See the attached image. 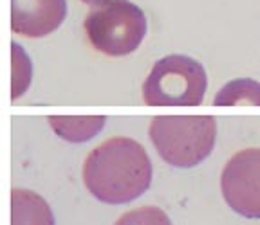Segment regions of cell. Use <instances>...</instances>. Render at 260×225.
I'll return each mask as SVG.
<instances>
[{
    "label": "cell",
    "mask_w": 260,
    "mask_h": 225,
    "mask_svg": "<svg viewBox=\"0 0 260 225\" xmlns=\"http://www.w3.org/2000/svg\"><path fill=\"white\" fill-rule=\"evenodd\" d=\"M83 182L103 204H128L150 188L152 162L138 141L112 137L87 155Z\"/></svg>",
    "instance_id": "1"
},
{
    "label": "cell",
    "mask_w": 260,
    "mask_h": 225,
    "mask_svg": "<svg viewBox=\"0 0 260 225\" xmlns=\"http://www.w3.org/2000/svg\"><path fill=\"white\" fill-rule=\"evenodd\" d=\"M105 121L103 116H53L49 117V125L63 141L85 142L102 132Z\"/></svg>",
    "instance_id": "8"
},
{
    "label": "cell",
    "mask_w": 260,
    "mask_h": 225,
    "mask_svg": "<svg viewBox=\"0 0 260 225\" xmlns=\"http://www.w3.org/2000/svg\"><path fill=\"white\" fill-rule=\"evenodd\" d=\"M11 225H54L49 204L35 191H11Z\"/></svg>",
    "instance_id": "7"
},
{
    "label": "cell",
    "mask_w": 260,
    "mask_h": 225,
    "mask_svg": "<svg viewBox=\"0 0 260 225\" xmlns=\"http://www.w3.org/2000/svg\"><path fill=\"white\" fill-rule=\"evenodd\" d=\"M65 15V0H11V29L25 38H42L54 32Z\"/></svg>",
    "instance_id": "6"
},
{
    "label": "cell",
    "mask_w": 260,
    "mask_h": 225,
    "mask_svg": "<svg viewBox=\"0 0 260 225\" xmlns=\"http://www.w3.org/2000/svg\"><path fill=\"white\" fill-rule=\"evenodd\" d=\"M217 125L210 116H159L150 123V141L175 168H193L215 146Z\"/></svg>",
    "instance_id": "2"
},
{
    "label": "cell",
    "mask_w": 260,
    "mask_h": 225,
    "mask_svg": "<svg viewBox=\"0 0 260 225\" xmlns=\"http://www.w3.org/2000/svg\"><path fill=\"white\" fill-rule=\"evenodd\" d=\"M13 90L11 97L18 99L27 90L31 83V61L25 56L24 49L18 44H13Z\"/></svg>",
    "instance_id": "10"
},
{
    "label": "cell",
    "mask_w": 260,
    "mask_h": 225,
    "mask_svg": "<svg viewBox=\"0 0 260 225\" xmlns=\"http://www.w3.org/2000/svg\"><path fill=\"white\" fill-rule=\"evenodd\" d=\"M114 225H172L168 214L155 205H145L121 214Z\"/></svg>",
    "instance_id": "11"
},
{
    "label": "cell",
    "mask_w": 260,
    "mask_h": 225,
    "mask_svg": "<svg viewBox=\"0 0 260 225\" xmlns=\"http://www.w3.org/2000/svg\"><path fill=\"white\" fill-rule=\"evenodd\" d=\"M215 106H260V83L239 78L226 83L213 99Z\"/></svg>",
    "instance_id": "9"
},
{
    "label": "cell",
    "mask_w": 260,
    "mask_h": 225,
    "mask_svg": "<svg viewBox=\"0 0 260 225\" xmlns=\"http://www.w3.org/2000/svg\"><path fill=\"white\" fill-rule=\"evenodd\" d=\"M81 2H85V4H94V2H98V0H81Z\"/></svg>",
    "instance_id": "12"
},
{
    "label": "cell",
    "mask_w": 260,
    "mask_h": 225,
    "mask_svg": "<svg viewBox=\"0 0 260 225\" xmlns=\"http://www.w3.org/2000/svg\"><path fill=\"white\" fill-rule=\"evenodd\" d=\"M206 87V70L199 61L170 54L154 63L143 83V99L148 106H197Z\"/></svg>",
    "instance_id": "4"
},
{
    "label": "cell",
    "mask_w": 260,
    "mask_h": 225,
    "mask_svg": "<svg viewBox=\"0 0 260 225\" xmlns=\"http://www.w3.org/2000/svg\"><path fill=\"white\" fill-rule=\"evenodd\" d=\"M87 38L98 53L126 56L141 45L146 34L145 13L128 0H98L85 22Z\"/></svg>",
    "instance_id": "3"
},
{
    "label": "cell",
    "mask_w": 260,
    "mask_h": 225,
    "mask_svg": "<svg viewBox=\"0 0 260 225\" xmlns=\"http://www.w3.org/2000/svg\"><path fill=\"white\" fill-rule=\"evenodd\" d=\"M226 204L244 218H260V148L235 153L220 177Z\"/></svg>",
    "instance_id": "5"
}]
</instances>
